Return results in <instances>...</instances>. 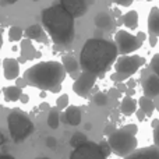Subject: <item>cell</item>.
<instances>
[{"label":"cell","instance_id":"6da1fadb","mask_svg":"<svg viewBox=\"0 0 159 159\" xmlns=\"http://www.w3.org/2000/svg\"><path fill=\"white\" fill-rule=\"evenodd\" d=\"M117 56L119 50L115 42L103 38H89L81 49L80 64L84 71L103 77L109 67L115 64Z\"/></svg>","mask_w":159,"mask_h":159},{"label":"cell","instance_id":"7a4b0ae2","mask_svg":"<svg viewBox=\"0 0 159 159\" xmlns=\"http://www.w3.org/2000/svg\"><path fill=\"white\" fill-rule=\"evenodd\" d=\"M42 27L49 34L53 43L57 46L69 48L74 42V16L70 14L63 6L53 4L42 10Z\"/></svg>","mask_w":159,"mask_h":159},{"label":"cell","instance_id":"3957f363","mask_svg":"<svg viewBox=\"0 0 159 159\" xmlns=\"http://www.w3.org/2000/svg\"><path fill=\"white\" fill-rule=\"evenodd\" d=\"M66 70L60 61H39L24 73L28 85L41 91H50L57 93L61 89V82L66 78Z\"/></svg>","mask_w":159,"mask_h":159},{"label":"cell","instance_id":"277c9868","mask_svg":"<svg viewBox=\"0 0 159 159\" xmlns=\"http://www.w3.org/2000/svg\"><path fill=\"white\" fill-rule=\"evenodd\" d=\"M7 127L14 143H21L28 138L35 130V126L25 113L21 110H13L7 116Z\"/></svg>","mask_w":159,"mask_h":159},{"label":"cell","instance_id":"5b68a950","mask_svg":"<svg viewBox=\"0 0 159 159\" xmlns=\"http://www.w3.org/2000/svg\"><path fill=\"white\" fill-rule=\"evenodd\" d=\"M145 64V59L137 55H120L117 56L115 61V73H112L110 80L115 82H120V81H126L131 77L133 74L140 70L141 66Z\"/></svg>","mask_w":159,"mask_h":159},{"label":"cell","instance_id":"8992f818","mask_svg":"<svg viewBox=\"0 0 159 159\" xmlns=\"http://www.w3.org/2000/svg\"><path fill=\"white\" fill-rule=\"evenodd\" d=\"M107 143H109L110 149H112L113 154L120 158L127 157L134 149H137V147H138L137 137L134 134H131V133L126 131L124 129L113 130L107 135Z\"/></svg>","mask_w":159,"mask_h":159},{"label":"cell","instance_id":"52a82bcc","mask_svg":"<svg viewBox=\"0 0 159 159\" xmlns=\"http://www.w3.org/2000/svg\"><path fill=\"white\" fill-rule=\"evenodd\" d=\"M115 43L117 46L119 55H130L143 46V42L137 38V35H133L129 31L124 30H119L116 32Z\"/></svg>","mask_w":159,"mask_h":159},{"label":"cell","instance_id":"ba28073f","mask_svg":"<svg viewBox=\"0 0 159 159\" xmlns=\"http://www.w3.org/2000/svg\"><path fill=\"white\" fill-rule=\"evenodd\" d=\"M70 159H107V157H105L101 151L99 144L87 140L84 144L75 147L70 155Z\"/></svg>","mask_w":159,"mask_h":159},{"label":"cell","instance_id":"9c48e42d","mask_svg":"<svg viewBox=\"0 0 159 159\" xmlns=\"http://www.w3.org/2000/svg\"><path fill=\"white\" fill-rule=\"evenodd\" d=\"M96 78H98L96 74L82 70V71L80 73L78 77L74 80L73 91H74L78 96L85 98V96H88V93H89L91 89L93 88V85H95V82H96Z\"/></svg>","mask_w":159,"mask_h":159},{"label":"cell","instance_id":"30bf717a","mask_svg":"<svg viewBox=\"0 0 159 159\" xmlns=\"http://www.w3.org/2000/svg\"><path fill=\"white\" fill-rule=\"evenodd\" d=\"M20 50H21V56H20V63H25V61H31V60H35V59L41 57V52L34 48L32 41L30 38L25 36V39L21 41V45H20Z\"/></svg>","mask_w":159,"mask_h":159},{"label":"cell","instance_id":"8fae6325","mask_svg":"<svg viewBox=\"0 0 159 159\" xmlns=\"http://www.w3.org/2000/svg\"><path fill=\"white\" fill-rule=\"evenodd\" d=\"M59 2L70 14L74 16V18L82 17L87 13V0H59Z\"/></svg>","mask_w":159,"mask_h":159},{"label":"cell","instance_id":"7c38bea8","mask_svg":"<svg viewBox=\"0 0 159 159\" xmlns=\"http://www.w3.org/2000/svg\"><path fill=\"white\" fill-rule=\"evenodd\" d=\"M3 64V75L7 81H16L20 77V61L17 59L6 57L2 61Z\"/></svg>","mask_w":159,"mask_h":159},{"label":"cell","instance_id":"4fadbf2b","mask_svg":"<svg viewBox=\"0 0 159 159\" xmlns=\"http://www.w3.org/2000/svg\"><path fill=\"white\" fill-rule=\"evenodd\" d=\"M60 120L66 124H71V126H78L82 120V113L81 109L75 105H69L64 109V113L60 116Z\"/></svg>","mask_w":159,"mask_h":159},{"label":"cell","instance_id":"5bb4252c","mask_svg":"<svg viewBox=\"0 0 159 159\" xmlns=\"http://www.w3.org/2000/svg\"><path fill=\"white\" fill-rule=\"evenodd\" d=\"M123 159H159V147L151 145L145 148L134 149L131 154H129Z\"/></svg>","mask_w":159,"mask_h":159},{"label":"cell","instance_id":"9a60e30c","mask_svg":"<svg viewBox=\"0 0 159 159\" xmlns=\"http://www.w3.org/2000/svg\"><path fill=\"white\" fill-rule=\"evenodd\" d=\"M143 91L144 95L148 98H157L159 95V77L155 73L149 74L143 81Z\"/></svg>","mask_w":159,"mask_h":159},{"label":"cell","instance_id":"2e32d148","mask_svg":"<svg viewBox=\"0 0 159 159\" xmlns=\"http://www.w3.org/2000/svg\"><path fill=\"white\" fill-rule=\"evenodd\" d=\"M61 64H63L66 73H69V75L71 78L75 80L80 75V69H81V64H80V61L74 57V56H69V55L63 56V59H61Z\"/></svg>","mask_w":159,"mask_h":159},{"label":"cell","instance_id":"e0dca14e","mask_svg":"<svg viewBox=\"0 0 159 159\" xmlns=\"http://www.w3.org/2000/svg\"><path fill=\"white\" fill-rule=\"evenodd\" d=\"M24 35L30 38L31 41L38 42H48V35L45 32V28L39 24H32L24 31Z\"/></svg>","mask_w":159,"mask_h":159},{"label":"cell","instance_id":"ac0fdd59","mask_svg":"<svg viewBox=\"0 0 159 159\" xmlns=\"http://www.w3.org/2000/svg\"><path fill=\"white\" fill-rule=\"evenodd\" d=\"M95 25L102 31H112L115 28V18L106 11H101L95 17Z\"/></svg>","mask_w":159,"mask_h":159},{"label":"cell","instance_id":"d6986e66","mask_svg":"<svg viewBox=\"0 0 159 159\" xmlns=\"http://www.w3.org/2000/svg\"><path fill=\"white\" fill-rule=\"evenodd\" d=\"M138 109V102L135 101L133 96L126 95L120 102V112L124 116H131L135 113V110Z\"/></svg>","mask_w":159,"mask_h":159},{"label":"cell","instance_id":"ffe728a7","mask_svg":"<svg viewBox=\"0 0 159 159\" xmlns=\"http://www.w3.org/2000/svg\"><path fill=\"white\" fill-rule=\"evenodd\" d=\"M148 31L149 34L159 36V8L152 7L148 16Z\"/></svg>","mask_w":159,"mask_h":159},{"label":"cell","instance_id":"44dd1931","mask_svg":"<svg viewBox=\"0 0 159 159\" xmlns=\"http://www.w3.org/2000/svg\"><path fill=\"white\" fill-rule=\"evenodd\" d=\"M3 95H4L6 101L8 102H17L20 101V96L22 93V88L17 87V85H8V87H4L2 89Z\"/></svg>","mask_w":159,"mask_h":159},{"label":"cell","instance_id":"7402d4cb","mask_svg":"<svg viewBox=\"0 0 159 159\" xmlns=\"http://www.w3.org/2000/svg\"><path fill=\"white\" fill-rule=\"evenodd\" d=\"M137 102H138V107L145 113L147 117H151L152 113L155 112V103L152 102V98H148V96L144 95V96H141Z\"/></svg>","mask_w":159,"mask_h":159},{"label":"cell","instance_id":"603a6c76","mask_svg":"<svg viewBox=\"0 0 159 159\" xmlns=\"http://www.w3.org/2000/svg\"><path fill=\"white\" fill-rule=\"evenodd\" d=\"M121 22L130 30H135L138 27V13L135 10L127 11L124 16H121Z\"/></svg>","mask_w":159,"mask_h":159},{"label":"cell","instance_id":"cb8c5ba5","mask_svg":"<svg viewBox=\"0 0 159 159\" xmlns=\"http://www.w3.org/2000/svg\"><path fill=\"white\" fill-rule=\"evenodd\" d=\"M48 126L52 130H56L60 124V113H59L57 107H53V109L49 110V115H48V120H46Z\"/></svg>","mask_w":159,"mask_h":159},{"label":"cell","instance_id":"d4e9b609","mask_svg":"<svg viewBox=\"0 0 159 159\" xmlns=\"http://www.w3.org/2000/svg\"><path fill=\"white\" fill-rule=\"evenodd\" d=\"M22 36H24V31H22V28H20V27H10V30H8V39H10L11 42L21 41Z\"/></svg>","mask_w":159,"mask_h":159},{"label":"cell","instance_id":"484cf974","mask_svg":"<svg viewBox=\"0 0 159 159\" xmlns=\"http://www.w3.org/2000/svg\"><path fill=\"white\" fill-rule=\"evenodd\" d=\"M87 140L88 138H87V135H85L84 133H75V134H73L71 140H70V145H71L73 148H75V147L84 144Z\"/></svg>","mask_w":159,"mask_h":159},{"label":"cell","instance_id":"4316f807","mask_svg":"<svg viewBox=\"0 0 159 159\" xmlns=\"http://www.w3.org/2000/svg\"><path fill=\"white\" fill-rule=\"evenodd\" d=\"M107 102H109V96L105 92H98L96 95H93V103L96 106H107Z\"/></svg>","mask_w":159,"mask_h":159},{"label":"cell","instance_id":"83f0119b","mask_svg":"<svg viewBox=\"0 0 159 159\" xmlns=\"http://www.w3.org/2000/svg\"><path fill=\"white\" fill-rule=\"evenodd\" d=\"M69 102H70V98L67 93H63V95H60L57 99H56V107H57L59 110H64L67 106H69Z\"/></svg>","mask_w":159,"mask_h":159},{"label":"cell","instance_id":"f1b7e54d","mask_svg":"<svg viewBox=\"0 0 159 159\" xmlns=\"http://www.w3.org/2000/svg\"><path fill=\"white\" fill-rule=\"evenodd\" d=\"M151 70L159 77V53L154 55V57L151 59Z\"/></svg>","mask_w":159,"mask_h":159},{"label":"cell","instance_id":"f546056e","mask_svg":"<svg viewBox=\"0 0 159 159\" xmlns=\"http://www.w3.org/2000/svg\"><path fill=\"white\" fill-rule=\"evenodd\" d=\"M99 147H101V151L103 152L105 157H109L110 152H112V149H110V145H109V143H107V140L106 141H101Z\"/></svg>","mask_w":159,"mask_h":159},{"label":"cell","instance_id":"4dcf8cb0","mask_svg":"<svg viewBox=\"0 0 159 159\" xmlns=\"http://www.w3.org/2000/svg\"><path fill=\"white\" fill-rule=\"evenodd\" d=\"M152 140H154V145L159 147V124L157 127H154V131H152Z\"/></svg>","mask_w":159,"mask_h":159},{"label":"cell","instance_id":"1f68e13d","mask_svg":"<svg viewBox=\"0 0 159 159\" xmlns=\"http://www.w3.org/2000/svg\"><path fill=\"white\" fill-rule=\"evenodd\" d=\"M126 131H129V133H131V134H137V131H138V127L135 126V124H126V126L123 127Z\"/></svg>","mask_w":159,"mask_h":159},{"label":"cell","instance_id":"d6a6232c","mask_svg":"<svg viewBox=\"0 0 159 159\" xmlns=\"http://www.w3.org/2000/svg\"><path fill=\"white\" fill-rule=\"evenodd\" d=\"M113 3H116V4L119 6H124V7H129V6L133 4V2L134 0H112Z\"/></svg>","mask_w":159,"mask_h":159},{"label":"cell","instance_id":"836d02e7","mask_svg":"<svg viewBox=\"0 0 159 159\" xmlns=\"http://www.w3.org/2000/svg\"><path fill=\"white\" fill-rule=\"evenodd\" d=\"M56 145H57V140H56L55 137H48L46 138V147H49V148H55Z\"/></svg>","mask_w":159,"mask_h":159},{"label":"cell","instance_id":"e575fe53","mask_svg":"<svg viewBox=\"0 0 159 159\" xmlns=\"http://www.w3.org/2000/svg\"><path fill=\"white\" fill-rule=\"evenodd\" d=\"M16 85H17V87H20V88H25V87H27V81H25V78H17L16 80Z\"/></svg>","mask_w":159,"mask_h":159},{"label":"cell","instance_id":"d590c367","mask_svg":"<svg viewBox=\"0 0 159 159\" xmlns=\"http://www.w3.org/2000/svg\"><path fill=\"white\" fill-rule=\"evenodd\" d=\"M135 115H137V119H138L140 121H144V120H145V117H147V115H145V113H144L141 109H137V110H135Z\"/></svg>","mask_w":159,"mask_h":159},{"label":"cell","instance_id":"8d00e7d4","mask_svg":"<svg viewBox=\"0 0 159 159\" xmlns=\"http://www.w3.org/2000/svg\"><path fill=\"white\" fill-rule=\"evenodd\" d=\"M157 43H158V36L154 35V34H151V35H149V45H151L152 48H155Z\"/></svg>","mask_w":159,"mask_h":159},{"label":"cell","instance_id":"74e56055","mask_svg":"<svg viewBox=\"0 0 159 159\" xmlns=\"http://www.w3.org/2000/svg\"><path fill=\"white\" fill-rule=\"evenodd\" d=\"M116 84H117V89H119V92H126L127 85H126V84H123V81L116 82Z\"/></svg>","mask_w":159,"mask_h":159},{"label":"cell","instance_id":"f35d334b","mask_svg":"<svg viewBox=\"0 0 159 159\" xmlns=\"http://www.w3.org/2000/svg\"><path fill=\"white\" fill-rule=\"evenodd\" d=\"M20 101H21L22 103H28V101H30V98H28V95H27V93H24V92H22V93H21V96H20Z\"/></svg>","mask_w":159,"mask_h":159},{"label":"cell","instance_id":"ab89813d","mask_svg":"<svg viewBox=\"0 0 159 159\" xmlns=\"http://www.w3.org/2000/svg\"><path fill=\"white\" fill-rule=\"evenodd\" d=\"M135 85H137V82H135V80L130 78L129 81H127V88H135Z\"/></svg>","mask_w":159,"mask_h":159},{"label":"cell","instance_id":"60d3db41","mask_svg":"<svg viewBox=\"0 0 159 159\" xmlns=\"http://www.w3.org/2000/svg\"><path fill=\"white\" fill-rule=\"evenodd\" d=\"M18 0H0V4L4 6V4H14V3H17Z\"/></svg>","mask_w":159,"mask_h":159},{"label":"cell","instance_id":"b9f144b4","mask_svg":"<svg viewBox=\"0 0 159 159\" xmlns=\"http://www.w3.org/2000/svg\"><path fill=\"white\" fill-rule=\"evenodd\" d=\"M134 93H135V88H127V89H126V95L133 96Z\"/></svg>","mask_w":159,"mask_h":159},{"label":"cell","instance_id":"7bdbcfd3","mask_svg":"<svg viewBox=\"0 0 159 159\" xmlns=\"http://www.w3.org/2000/svg\"><path fill=\"white\" fill-rule=\"evenodd\" d=\"M137 38L140 39L141 42H144V41H145V39H147V35H145V34H144V32H138V34H137Z\"/></svg>","mask_w":159,"mask_h":159},{"label":"cell","instance_id":"ee69618b","mask_svg":"<svg viewBox=\"0 0 159 159\" xmlns=\"http://www.w3.org/2000/svg\"><path fill=\"white\" fill-rule=\"evenodd\" d=\"M113 130H115V126H107V127H106V130H105V134L109 135L110 133L113 131Z\"/></svg>","mask_w":159,"mask_h":159},{"label":"cell","instance_id":"f6af8a7d","mask_svg":"<svg viewBox=\"0 0 159 159\" xmlns=\"http://www.w3.org/2000/svg\"><path fill=\"white\" fill-rule=\"evenodd\" d=\"M39 106H41V110H48V109H49V103H48V102H46V103L43 102V103H41Z\"/></svg>","mask_w":159,"mask_h":159},{"label":"cell","instance_id":"bcb514c9","mask_svg":"<svg viewBox=\"0 0 159 159\" xmlns=\"http://www.w3.org/2000/svg\"><path fill=\"white\" fill-rule=\"evenodd\" d=\"M4 143H6V137H4V134H3V133H0V147H2Z\"/></svg>","mask_w":159,"mask_h":159},{"label":"cell","instance_id":"7dc6e473","mask_svg":"<svg viewBox=\"0 0 159 159\" xmlns=\"http://www.w3.org/2000/svg\"><path fill=\"white\" fill-rule=\"evenodd\" d=\"M159 124V120L158 119H155V120H152V123H151V126H152V129H154V127H157Z\"/></svg>","mask_w":159,"mask_h":159},{"label":"cell","instance_id":"c3c4849f","mask_svg":"<svg viewBox=\"0 0 159 159\" xmlns=\"http://www.w3.org/2000/svg\"><path fill=\"white\" fill-rule=\"evenodd\" d=\"M0 159H14V158L10 157V155H0Z\"/></svg>","mask_w":159,"mask_h":159},{"label":"cell","instance_id":"681fc988","mask_svg":"<svg viewBox=\"0 0 159 159\" xmlns=\"http://www.w3.org/2000/svg\"><path fill=\"white\" fill-rule=\"evenodd\" d=\"M2 45H3V35H2V30H0V49H2Z\"/></svg>","mask_w":159,"mask_h":159},{"label":"cell","instance_id":"f907efd6","mask_svg":"<svg viewBox=\"0 0 159 159\" xmlns=\"http://www.w3.org/2000/svg\"><path fill=\"white\" fill-rule=\"evenodd\" d=\"M38 159H50V158H46V157H43V158H38Z\"/></svg>","mask_w":159,"mask_h":159},{"label":"cell","instance_id":"816d5d0a","mask_svg":"<svg viewBox=\"0 0 159 159\" xmlns=\"http://www.w3.org/2000/svg\"><path fill=\"white\" fill-rule=\"evenodd\" d=\"M34 2H39V0H34Z\"/></svg>","mask_w":159,"mask_h":159},{"label":"cell","instance_id":"f5cc1de1","mask_svg":"<svg viewBox=\"0 0 159 159\" xmlns=\"http://www.w3.org/2000/svg\"><path fill=\"white\" fill-rule=\"evenodd\" d=\"M0 95H2V89H0Z\"/></svg>","mask_w":159,"mask_h":159},{"label":"cell","instance_id":"db71d44e","mask_svg":"<svg viewBox=\"0 0 159 159\" xmlns=\"http://www.w3.org/2000/svg\"><path fill=\"white\" fill-rule=\"evenodd\" d=\"M0 66H2V60H0Z\"/></svg>","mask_w":159,"mask_h":159}]
</instances>
